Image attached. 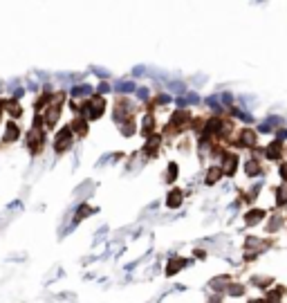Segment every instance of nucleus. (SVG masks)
Returning a JSON list of instances; mask_svg holds the SVG:
<instances>
[{"instance_id": "1", "label": "nucleus", "mask_w": 287, "mask_h": 303, "mask_svg": "<svg viewBox=\"0 0 287 303\" xmlns=\"http://www.w3.org/2000/svg\"><path fill=\"white\" fill-rule=\"evenodd\" d=\"M63 104H65L63 90H61V92H54L52 104L47 106V110L43 112V126H45V130L54 128V126L59 124V117H61V112H63Z\"/></svg>"}, {"instance_id": "2", "label": "nucleus", "mask_w": 287, "mask_h": 303, "mask_svg": "<svg viewBox=\"0 0 287 303\" xmlns=\"http://www.w3.org/2000/svg\"><path fill=\"white\" fill-rule=\"evenodd\" d=\"M79 112H81L83 119L94 122V119H99V117L106 112V99H103L101 94H94V97L85 99L81 106H79Z\"/></svg>"}, {"instance_id": "3", "label": "nucleus", "mask_w": 287, "mask_h": 303, "mask_svg": "<svg viewBox=\"0 0 287 303\" xmlns=\"http://www.w3.org/2000/svg\"><path fill=\"white\" fill-rule=\"evenodd\" d=\"M45 142H47V135H45V128H36L32 126L25 135V148L32 153V155H41L43 148H45Z\"/></svg>"}, {"instance_id": "4", "label": "nucleus", "mask_w": 287, "mask_h": 303, "mask_svg": "<svg viewBox=\"0 0 287 303\" xmlns=\"http://www.w3.org/2000/svg\"><path fill=\"white\" fill-rule=\"evenodd\" d=\"M72 144H74V133L70 130V126H63L61 130H56V135H54V153L56 155L68 153L72 148Z\"/></svg>"}, {"instance_id": "5", "label": "nucleus", "mask_w": 287, "mask_h": 303, "mask_svg": "<svg viewBox=\"0 0 287 303\" xmlns=\"http://www.w3.org/2000/svg\"><path fill=\"white\" fill-rule=\"evenodd\" d=\"M188 124H191V115H188V110H177V112H173V117H170V122L164 128V133L166 135H177V133H182V130L186 128Z\"/></svg>"}, {"instance_id": "6", "label": "nucleus", "mask_w": 287, "mask_h": 303, "mask_svg": "<svg viewBox=\"0 0 287 303\" xmlns=\"http://www.w3.org/2000/svg\"><path fill=\"white\" fill-rule=\"evenodd\" d=\"M2 110L12 117V122H16V119L23 117V106H20L18 99H2Z\"/></svg>"}, {"instance_id": "7", "label": "nucleus", "mask_w": 287, "mask_h": 303, "mask_svg": "<svg viewBox=\"0 0 287 303\" xmlns=\"http://www.w3.org/2000/svg\"><path fill=\"white\" fill-rule=\"evenodd\" d=\"M68 126H70V130L74 133V137H85V135H88V130H90L88 119H83L81 115L74 117V119H72V122L68 124Z\"/></svg>"}, {"instance_id": "8", "label": "nucleus", "mask_w": 287, "mask_h": 303, "mask_svg": "<svg viewBox=\"0 0 287 303\" xmlns=\"http://www.w3.org/2000/svg\"><path fill=\"white\" fill-rule=\"evenodd\" d=\"M18 137H20V126L9 119V122L5 124V135H2V142H5V144H14V142H18Z\"/></svg>"}, {"instance_id": "9", "label": "nucleus", "mask_w": 287, "mask_h": 303, "mask_svg": "<svg viewBox=\"0 0 287 303\" xmlns=\"http://www.w3.org/2000/svg\"><path fill=\"white\" fill-rule=\"evenodd\" d=\"M256 142H258L256 130L242 128L240 133H238V144H240V146H247V148H252V146H256Z\"/></svg>"}, {"instance_id": "10", "label": "nucleus", "mask_w": 287, "mask_h": 303, "mask_svg": "<svg viewBox=\"0 0 287 303\" xmlns=\"http://www.w3.org/2000/svg\"><path fill=\"white\" fill-rule=\"evenodd\" d=\"M52 97H54V92H41L38 94V99L34 101V112L36 115H43V112L47 110V106L52 104Z\"/></svg>"}, {"instance_id": "11", "label": "nucleus", "mask_w": 287, "mask_h": 303, "mask_svg": "<svg viewBox=\"0 0 287 303\" xmlns=\"http://www.w3.org/2000/svg\"><path fill=\"white\" fill-rule=\"evenodd\" d=\"M220 169H222L224 175H229V178H231V175L236 173V169H238V155H231V153H227V155H224V160H222V166H220Z\"/></svg>"}, {"instance_id": "12", "label": "nucleus", "mask_w": 287, "mask_h": 303, "mask_svg": "<svg viewBox=\"0 0 287 303\" xmlns=\"http://www.w3.org/2000/svg\"><path fill=\"white\" fill-rule=\"evenodd\" d=\"M283 151H285V144H283L281 140H276V142H271L270 146H267V158L270 160H281V155H283Z\"/></svg>"}, {"instance_id": "13", "label": "nucleus", "mask_w": 287, "mask_h": 303, "mask_svg": "<svg viewBox=\"0 0 287 303\" xmlns=\"http://www.w3.org/2000/svg\"><path fill=\"white\" fill-rule=\"evenodd\" d=\"M182 200H184V193L180 191V189H173V191L169 193V198H166V207H170V209H177L182 204Z\"/></svg>"}, {"instance_id": "14", "label": "nucleus", "mask_w": 287, "mask_h": 303, "mask_svg": "<svg viewBox=\"0 0 287 303\" xmlns=\"http://www.w3.org/2000/svg\"><path fill=\"white\" fill-rule=\"evenodd\" d=\"M141 133L144 135H152L155 133V117L148 112L146 117H144V122H141Z\"/></svg>"}, {"instance_id": "15", "label": "nucleus", "mask_w": 287, "mask_h": 303, "mask_svg": "<svg viewBox=\"0 0 287 303\" xmlns=\"http://www.w3.org/2000/svg\"><path fill=\"white\" fill-rule=\"evenodd\" d=\"M265 218V211L263 209H252L249 214L245 216V220H247V225H258V222Z\"/></svg>"}, {"instance_id": "16", "label": "nucleus", "mask_w": 287, "mask_h": 303, "mask_svg": "<svg viewBox=\"0 0 287 303\" xmlns=\"http://www.w3.org/2000/svg\"><path fill=\"white\" fill-rule=\"evenodd\" d=\"M222 169H220V166H211V169H209V173H206V184H209V187H211V184H216L218 180H220V178H222Z\"/></svg>"}, {"instance_id": "17", "label": "nucleus", "mask_w": 287, "mask_h": 303, "mask_svg": "<svg viewBox=\"0 0 287 303\" xmlns=\"http://www.w3.org/2000/svg\"><path fill=\"white\" fill-rule=\"evenodd\" d=\"M182 267H184V261H182V258H170V261H169V267H166V274L173 276V274H177Z\"/></svg>"}, {"instance_id": "18", "label": "nucleus", "mask_w": 287, "mask_h": 303, "mask_svg": "<svg viewBox=\"0 0 287 303\" xmlns=\"http://www.w3.org/2000/svg\"><path fill=\"white\" fill-rule=\"evenodd\" d=\"M245 173L249 175V178H256V175L260 173V164H258V160H249V162L245 164Z\"/></svg>"}, {"instance_id": "19", "label": "nucleus", "mask_w": 287, "mask_h": 303, "mask_svg": "<svg viewBox=\"0 0 287 303\" xmlns=\"http://www.w3.org/2000/svg\"><path fill=\"white\" fill-rule=\"evenodd\" d=\"M121 133L123 135H133V133H135V119H133V117H126V119L121 122Z\"/></svg>"}, {"instance_id": "20", "label": "nucleus", "mask_w": 287, "mask_h": 303, "mask_svg": "<svg viewBox=\"0 0 287 303\" xmlns=\"http://www.w3.org/2000/svg\"><path fill=\"white\" fill-rule=\"evenodd\" d=\"M157 146H159V137H151V140H148V144L144 146V153H146V155H155V151H157Z\"/></svg>"}, {"instance_id": "21", "label": "nucleus", "mask_w": 287, "mask_h": 303, "mask_svg": "<svg viewBox=\"0 0 287 303\" xmlns=\"http://www.w3.org/2000/svg\"><path fill=\"white\" fill-rule=\"evenodd\" d=\"M227 294H231V297H242V294H245V287H242L240 283H229Z\"/></svg>"}, {"instance_id": "22", "label": "nucleus", "mask_w": 287, "mask_h": 303, "mask_svg": "<svg viewBox=\"0 0 287 303\" xmlns=\"http://www.w3.org/2000/svg\"><path fill=\"white\" fill-rule=\"evenodd\" d=\"M276 196H278V198H276V204H278V207H285L287 204V187H278L276 189Z\"/></svg>"}, {"instance_id": "23", "label": "nucleus", "mask_w": 287, "mask_h": 303, "mask_svg": "<svg viewBox=\"0 0 287 303\" xmlns=\"http://www.w3.org/2000/svg\"><path fill=\"white\" fill-rule=\"evenodd\" d=\"M90 214H92V209H90L88 204H83V207H79V211H76V222L83 220V218H88Z\"/></svg>"}, {"instance_id": "24", "label": "nucleus", "mask_w": 287, "mask_h": 303, "mask_svg": "<svg viewBox=\"0 0 287 303\" xmlns=\"http://www.w3.org/2000/svg\"><path fill=\"white\" fill-rule=\"evenodd\" d=\"M175 175H177V164H175V162H170V164H169V171H166V180L173 182V180H175Z\"/></svg>"}, {"instance_id": "25", "label": "nucleus", "mask_w": 287, "mask_h": 303, "mask_svg": "<svg viewBox=\"0 0 287 303\" xmlns=\"http://www.w3.org/2000/svg\"><path fill=\"white\" fill-rule=\"evenodd\" d=\"M281 178H283V182H287V162L281 164Z\"/></svg>"}, {"instance_id": "26", "label": "nucleus", "mask_w": 287, "mask_h": 303, "mask_svg": "<svg viewBox=\"0 0 287 303\" xmlns=\"http://www.w3.org/2000/svg\"><path fill=\"white\" fill-rule=\"evenodd\" d=\"M249 303H270V299H252Z\"/></svg>"}, {"instance_id": "27", "label": "nucleus", "mask_w": 287, "mask_h": 303, "mask_svg": "<svg viewBox=\"0 0 287 303\" xmlns=\"http://www.w3.org/2000/svg\"><path fill=\"white\" fill-rule=\"evenodd\" d=\"M2 112L5 110H2V101H0V119H2Z\"/></svg>"}]
</instances>
